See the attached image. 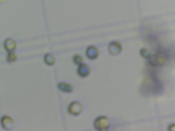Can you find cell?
<instances>
[{"instance_id": "cell-1", "label": "cell", "mask_w": 175, "mask_h": 131, "mask_svg": "<svg viewBox=\"0 0 175 131\" xmlns=\"http://www.w3.org/2000/svg\"><path fill=\"white\" fill-rule=\"evenodd\" d=\"M110 121L107 117H100L97 118L94 122L95 128L99 130H107L110 126Z\"/></svg>"}, {"instance_id": "cell-2", "label": "cell", "mask_w": 175, "mask_h": 131, "mask_svg": "<svg viewBox=\"0 0 175 131\" xmlns=\"http://www.w3.org/2000/svg\"><path fill=\"white\" fill-rule=\"evenodd\" d=\"M14 121L12 117L7 115H4L1 120V125L4 129L10 130L14 127Z\"/></svg>"}, {"instance_id": "cell-3", "label": "cell", "mask_w": 175, "mask_h": 131, "mask_svg": "<svg viewBox=\"0 0 175 131\" xmlns=\"http://www.w3.org/2000/svg\"><path fill=\"white\" fill-rule=\"evenodd\" d=\"M68 110L72 114L78 115L81 112L82 107L81 105L78 102H74L70 105Z\"/></svg>"}, {"instance_id": "cell-4", "label": "cell", "mask_w": 175, "mask_h": 131, "mask_svg": "<svg viewBox=\"0 0 175 131\" xmlns=\"http://www.w3.org/2000/svg\"><path fill=\"white\" fill-rule=\"evenodd\" d=\"M78 73L82 77H86L89 74L90 69L89 67L86 65H81L78 70Z\"/></svg>"}, {"instance_id": "cell-5", "label": "cell", "mask_w": 175, "mask_h": 131, "mask_svg": "<svg viewBox=\"0 0 175 131\" xmlns=\"http://www.w3.org/2000/svg\"><path fill=\"white\" fill-rule=\"evenodd\" d=\"M97 49L96 48L90 46L89 47L86 51V54L88 56V58L91 59H95L96 58V57L97 55Z\"/></svg>"}, {"instance_id": "cell-6", "label": "cell", "mask_w": 175, "mask_h": 131, "mask_svg": "<svg viewBox=\"0 0 175 131\" xmlns=\"http://www.w3.org/2000/svg\"><path fill=\"white\" fill-rule=\"evenodd\" d=\"M47 55L49 58H48L46 57V56L45 57V60H48L46 61V64L48 65H52L54 64L55 62V59L54 57L51 55V54H48Z\"/></svg>"}, {"instance_id": "cell-7", "label": "cell", "mask_w": 175, "mask_h": 131, "mask_svg": "<svg viewBox=\"0 0 175 131\" xmlns=\"http://www.w3.org/2000/svg\"><path fill=\"white\" fill-rule=\"evenodd\" d=\"M17 59V56L16 54L14 53H11L8 55L7 60L9 62L12 63L15 62Z\"/></svg>"}, {"instance_id": "cell-8", "label": "cell", "mask_w": 175, "mask_h": 131, "mask_svg": "<svg viewBox=\"0 0 175 131\" xmlns=\"http://www.w3.org/2000/svg\"><path fill=\"white\" fill-rule=\"evenodd\" d=\"M74 60L75 63L78 65H81L83 62V59L79 55L75 56Z\"/></svg>"}]
</instances>
